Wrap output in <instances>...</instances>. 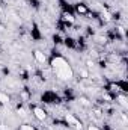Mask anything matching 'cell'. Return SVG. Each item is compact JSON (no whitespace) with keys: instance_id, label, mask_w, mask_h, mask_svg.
Returning a JSON list of instances; mask_svg holds the SVG:
<instances>
[{"instance_id":"6da1fadb","label":"cell","mask_w":128,"mask_h":130,"mask_svg":"<svg viewBox=\"0 0 128 130\" xmlns=\"http://www.w3.org/2000/svg\"><path fill=\"white\" fill-rule=\"evenodd\" d=\"M50 68L53 71V74L62 80V82H69L74 79V70L71 64L65 59L63 56L57 55V56H53L51 61H50Z\"/></svg>"},{"instance_id":"7a4b0ae2","label":"cell","mask_w":128,"mask_h":130,"mask_svg":"<svg viewBox=\"0 0 128 130\" xmlns=\"http://www.w3.org/2000/svg\"><path fill=\"white\" fill-rule=\"evenodd\" d=\"M65 121L69 127H72L74 130H83V123L72 113H66L65 115Z\"/></svg>"},{"instance_id":"3957f363","label":"cell","mask_w":128,"mask_h":130,"mask_svg":"<svg viewBox=\"0 0 128 130\" xmlns=\"http://www.w3.org/2000/svg\"><path fill=\"white\" fill-rule=\"evenodd\" d=\"M32 113L33 117L38 120V121H47V118H48V113H47V110L44 109V107H41V106H33L32 107Z\"/></svg>"},{"instance_id":"277c9868","label":"cell","mask_w":128,"mask_h":130,"mask_svg":"<svg viewBox=\"0 0 128 130\" xmlns=\"http://www.w3.org/2000/svg\"><path fill=\"white\" fill-rule=\"evenodd\" d=\"M33 58H35V61H36L38 64H41V65H45L47 61H48L47 55H45L42 50H33Z\"/></svg>"},{"instance_id":"5b68a950","label":"cell","mask_w":128,"mask_h":130,"mask_svg":"<svg viewBox=\"0 0 128 130\" xmlns=\"http://www.w3.org/2000/svg\"><path fill=\"white\" fill-rule=\"evenodd\" d=\"M115 98H116V103L122 107V110H127V109H128V97L125 95V92L116 94V95H115Z\"/></svg>"},{"instance_id":"8992f818","label":"cell","mask_w":128,"mask_h":130,"mask_svg":"<svg viewBox=\"0 0 128 130\" xmlns=\"http://www.w3.org/2000/svg\"><path fill=\"white\" fill-rule=\"evenodd\" d=\"M107 91L115 97L116 94H121V92H125V89L119 85V83H115V82H112V83H109V86H107Z\"/></svg>"},{"instance_id":"52a82bcc","label":"cell","mask_w":128,"mask_h":130,"mask_svg":"<svg viewBox=\"0 0 128 130\" xmlns=\"http://www.w3.org/2000/svg\"><path fill=\"white\" fill-rule=\"evenodd\" d=\"M75 12H77L78 15L84 17V15L89 14V8H88L84 3H77V5H75Z\"/></svg>"},{"instance_id":"ba28073f","label":"cell","mask_w":128,"mask_h":130,"mask_svg":"<svg viewBox=\"0 0 128 130\" xmlns=\"http://www.w3.org/2000/svg\"><path fill=\"white\" fill-rule=\"evenodd\" d=\"M62 20H63L65 23H68V24H74L75 23V17L69 11H63L62 12Z\"/></svg>"},{"instance_id":"9c48e42d","label":"cell","mask_w":128,"mask_h":130,"mask_svg":"<svg viewBox=\"0 0 128 130\" xmlns=\"http://www.w3.org/2000/svg\"><path fill=\"white\" fill-rule=\"evenodd\" d=\"M11 103V97L6 94V92H3V91H0V104H9Z\"/></svg>"},{"instance_id":"30bf717a","label":"cell","mask_w":128,"mask_h":130,"mask_svg":"<svg viewBox=\"0 0 128 130\" xmlns=\"http://www.w3.org/2000/svg\"><path fill=\"white\" fill-rule=\"evenodd\" d=\"M78 103H80L83 107H91V106H92L91 100H89L88 97H80V98H78Z\"/></svg>"},{"instance_id":"8fae6325","label":"cell","mask_w":128,"mask_h":130,"mask_svg":"<svg viewBox=\"0 0 128 130\" xmlns=\"http://www.w3.org/2000/svg\"><path fill=\"white\" fill-rule=\"evenodd\" d=\"M20 130H36V129L33 127L32 124H21L20 126Z\"/></svg>"},{"instance_id":"7c38bea8","label":"cell","mask_w":128,"mask_h":130,"mask_svg":"<svg viewBox=\"0 0 128 130\" xmlns=\"http://www.w3.org/2000/svg\"><path fill=\"white\" fill-rule=\"evenodd\" d=\"M17 115H18V117H21V118H24V117H26V109H24V107H18Z\"/></svg>"},{"instance_id":"4fadbf2b","label":"cell","mask_w":128,"mask_h":130,"mask_svg":"<svg viewBox=\"0 0 128 130\" xmlns=\"http://www.w3.org/2000/svg\"><path fill=\"white\" fill-rule=\"evenodd\" d=\"M101 18H102V20H105V21H110V20H112V15H110V14H109L107 11H104V12H102V17H101Z\"/></svg>"},{"instance_id":"5bb4252c","label":"cell","mask_w":128,"mask_h":130,"mask_svg":"<svg viewBox=\"0 0 128 130\" xmlns=\"http://www.w3.org/2000/svg\"><path fill=\"white\" fill-rule=\"evenodd\" d=\"M80 76H81L83 79H88V77H89V71H88V70H80Z\"/></svg>"},{"instance_id":"9a60e30c","label":"cell","mask_w":128,"mask_h":130,"mask_svg":"<svg viewBox=\"0 0 128 130\" xmlns=\"http://www.w3.org/2000/svg\"><path fill=\"white\" fill-rule=\"evenodd\" d=\"M20 95H21V98H23V100H29V97H30L27 91H21V94H20Z\"/></svg>"},{"instance_id":"2e32d148","label":"cell","mask_w":128,"mask_h":130,"mask_svg":"<svg viewBox=\"0 0 128 130\" xmlns=\"http://www.w3.org/2000/svg\"><path fill=\"white\" fill-rule=\"evenodd\" d=\"M88 130H101L98 126H95V124H89L88 126Z\"/></svg>"},{"instance_id":"e0dca14e","label":"cell","mask_w":128,"mask_h":130,"mask_svg":"<svg viewBox=\"0 0 128 130\" xmlns=\"http://www.w3.org/2000/svg\"><path fill=\"white\" fill-rule=\"evenodd\" d=\"M0 12H3V6L2 5H0Z\"/></svg>"}]
</instances>
